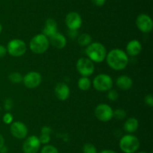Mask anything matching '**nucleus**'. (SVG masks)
Listing matches in <instances>:
<instances>
[{
    "label": "nucleus",
    "instance_id": "nucleus-1",
    "mask_svg": "<svg viewBox=\"0 0 153 153\" xmlns=\"http://www.w3.org/2000/svg\"><path fill=\"white\" fill-rule=\"evenodd\" d=\"M106 62L109 67L115 70H122L128 64V56L121 49H113L106 55Z\"/></svg>",
    "mask_w": 153,
    "mask_h": 153
},
{
    "label": "nucleus",
    "instance_id": "nucleus-2",
    "mask_svg": "<svg viewBox=\"0 0 153 153\" xmlns=\"http://www.w3.org/2000/svg\"><path fill=\"white\" fill-rule=\"evenodd\" d=\"M85 53L93 62H102L106 58L107 50L102 44L100 42H92L87 46Z\"/></svg>",
    "mask_w": 153,
    "mask_h": 153
},
{
    "label": "nucleus",
    "instance_id": "nucleus-3",
    "mask_svg": "<svg viewBox=\"0 0 153 153\" xmlns=\"http://www.w3.org/2000/svg\"><path fill=\"white\" fill-rule=\"evenodd\" d=\"M49 46V38L42 33L34 35L29 41L30 50L35 54L44 53Z\"/></svg>",
    "mask_w": 153,
    "mask_h": 153
},
{
    "label": "nucleus",
    "instance_id": "nucleus-4",
    "mask_svg": "<svg viewBox=\"0 0 153 153\" xmlns=\"http://www.w3.org/2000/svg\"><path fill=\"white\" fill-rule=\"evenodd\" d=\"M140 147V140L134 135L128 134L120 140V148L124 153H134Z\"/></svg>",
    "mask_w": 153,
    "mask_h": 153
},
{
    "label": "nucleus",
    "instance_id": "nucleus-5",
    "mask_svg": "<svg viewBox=\"0 0 153 153\" xmlns=\"http://www.w3.org/2000/svg\"><path fill=\"white\" fill-rule=\"evenodd\" d=\"M93 86L97 91L108 92L113 87V80L110 75L100 74L94 77Z\"/></svg>",
    "mask_w": 153,
    "mask_h": 153
},
{
    "label": "nucleus",
    "instance_id": "nucleus-6",
    "mask_svg": "<svg viewBox=\"0 0 153 153\" xmlns=\"http://www.w3.org/2000/svg\"><path fill=\"white\" fill-rule=\"evenodd\" d=\"M7 53L13 57H19L23 56L26 52V44L21 39H12L7 43Z\"/></svg>",
    "mask_w": 153,
    "mask_h": 153
},
{
    "label": "nucleus",
    "instance_id": "nucleus-7",
    "mask_svg": "<svg viewBox=\"0 0 153 153\" xmlns=\"http://www.w3.org/2000/svg\"><path fill=\"white\" fill-rule=\"evenodd\" d=\"M76 69L82 76H89L94 74L95 70L94 63L88 57H82L76 62Z\"/></svg>",
    "mask_w": 153,
    "mask_h": 153
},
{
    "label": "nucleus",
    "instance_id": "nucleus-8",
    "mask_svg": "<svg viewBox=\"0 0 153 153\" xmlns=\"http://www.w3.org/2000/svg\"><path fill=\"white\" fill-rule=\"evenodd\" d=\"M94 113L97 119L104 122L110 121L114 118L113 109L107 104H100L97 105L94 110Z\"/></svg>",
    "mask_w": 153,
    "mask_h": 153
},
{
    "label": "nucleus",
    "instance_id": "nucleus-9",
    "mask_svg": "<svg viewBox=\"0 0 153 153\" xmlns=\"http://www.w3.org/2000/svg\"><path fill=\"white\" fill-rule=\"evenodd\" d=\"M22 82L24 86L28 88H35L40 85L42 82V76L37 71H30L23 76Z\"/></svg>",
    "mask_w": 153,
    "mask_h": 153
},
{
    "label": "nucleus",
    "instance_id": "nucleus-10",
    "mask_svg": "<svg viewBox=\"0 0 153 153\" xmlns=\"http://www.w3.org/2000/svg\"><path fill=\"white\" fill-rule=\"evenodd\" d=\"M136 26L140 32L143 33H149L152 30L153 22L149 15L141 14L138 15L136 19Z\"/></svg>",
    "mask_w": 153,
    "mask_h": 153
},
{
    "label": "nucleus",
    "instance_id": "nucleus-11",
    "mask_svg": "<svg viewBox=\"0 0 153 153\" xmlns=\"http://www.w3.org/2000/svg\"><path fill=\"white\" fill-rule=\"evenodd\" d=\"M41 143L39 137L37 136H30L25 139L22 145V151L24 153H37L40 149Z\"/></svg>",
    "mask_w": 153,
    "mask_h": 153
},
{
    "label": "nucleus",
    "instance_id": "nucleus-12",
    "mask_svg": "<svg viewBox=\"0 0 153 153\" xmlns=\"http://www.w3.org/2000/svg\"><path fill=\"white\" fill-rule=\"evenodd\" d=\"M10 131L15 138L22 140L26 138L28 130L27 126L22 122H14L10 124Z\"/></svg>",
    "mask_w": 153,
    "mask_h": 153
},
{
    "label": "nucleus",
    "instance_id": "nucleus-13",
    "mask_svg": "<svg viewBox=\"0 0 153 153\" xmlns=\"http://www.w3.org/2000/svg\"><path fill=\"white\" fill-rule=\"evenodd\" d=\"M65 22L69 30H78L82 25V16L77 12H70L66 16Z\"/></svg>",
    "mask_w": 153,
    "mask_h": 153
},
{
    "label": "nucleus",
    "instance_id": "nucleus-14",
    "mask_svg": "<svg viewBox=\"0 0 153 153\" xmlns=\"http://www.w3.org/2000/svg\"><path fill=\"white\" fill-rule=\"evenodd\" d=\"M55 94L58 100L64 101V100H67L70 97V87L65 82H58L55 88Z\"/></svg>",
    "mask_w": 153,
    "mask_h": 153
},
{
    "label": "nucleus",
    "instance_id": "nucleus-15",
    "mask_svg": "<svg viewBox=\"0 0 153 153\" xmlns=\"http://www.w3.org/2000/svg\"><path fill=\"white\" fill-rule=\"evenodd\" d=\"M49 38V44L52 45L56 49H63L67 45V38L61 33L57 32L56 33L52 35Z\"/></svg>",
    "mask_w": 153,
    "mask_h": 153
},
{
    "label": "nucleus",
    "instance_id": "nucleus-16",
    "mask_svg": "<svg viewBox=\"0 0 153 153\" xmlns=\"http://www.w3.org/2000/svg\"><path fill=\"white\" fill-rule=\"evenodd\" d=\"M142 44L139 40L134 39L127 44L126 54L130 56H136L141 52Z\"/></svg>",
    "mask_w": 153,
    "mask_h": 153
},
{
    "label": "nucleus",
    "instance_id": "nucleus-17",
    "mask_svg": "<svg viewBox=\"0 0 153 153\" xmlns=\"http://www.w3.org/2000/svg\"><path fill=\"white\" fill-rule=\"evenodd\" d=\"M57 32H58V24H57L56 21L52 18H49L46 20L42 34L46 35L47 38H49Z\"/></svg>",
    "mask_w": 153,
    "mask_h": 153
},
{
    "label": "nucleus",
    "instance_id": "nucleus-18",
    "mask_svg": "<svg viewBox=\"0 0 153 153\" xmlns=\"http://www.w3.org/2000/svg\"><path fill=\"white\" fill-rule=\"evenodd\" d=\"M116 85L120 89L127 91L131 88L133 85V80L129 76L121 75L116 80Z\"/></svg>",
    "mask_w": 153,
    "mask_h": 153
},
{
    "label": "nucleus",
    "instance_id": "nucleus-19",
    "mask_svg": "<svg viewBox=\"0 0 153 153\" xmlns=\"http://www.w3.org/2000/svg\"><path fill=\"white\" fill-rule=\"evenodd\" d=\"M139 127V122L134 117H131L126 120L124 123V130L126 133L132 134L137 130Z\"/></svg>",
    "mask_w": 153,
    "mask_h": 153
},
{
    "label": "nucleus",
    "instance_id": "nucleus-20",
    "mask_svg": "<svg viewBox=\"0 0 153 153\" xmlns=\"http://www.w3.org/2000/svg\"><path fill=\"white\" fill-rule=\"evenodd\" d=\"M52 133V129L49 126H43L41 129V135L39 137L40 143L47 144L49 142L50 138V134Z\"/></svg>",
    "mask_w": 153,
    "mask_h": 153
},
{
    "label": "nucleus",
    "instance_id": "nucleus-21",
    "mask_svg": "<svg viewBox=\"0 0 153 153\" xmlns=\"http://www.w3.org/2000/svg\"><path fill=\"white\" fill-rule=\"evenodd\" d=\"M77 42L80 46H88V45L92 43V37L91 34L88 33H82L78 35Z\"/></svg>",
    "mask_w": 153,
    "mask_h": 153
},
{
    "label": "nucleus",
    "instance_id": "nucleus-22",
    "mask_svg": "<svg viewBox=\"0 0 153 153\" xmlns=\"http://www.w3.org/2000/svg\"><path fill=\"white\" fill-rule=\"evenodd\" d=\"M91 86V81L88 76H82L78 81V87L82 91H88Z\"/></svg>",
    "mask_w": 153,
    "mask_h": 153
},
{
    "label": "nucleus",
    "instance_id": "nucleus-23",
    "mask_svg": "<svg viewBox=\"0 0 153 153\" xmlns=\"http://www.w3.org/2000/svg\"><path fill=\"white\" fill-rule=\"evenodd\" d=\"M22 78H23V76L19 72H12L9 74L8 79L10 80V81L13 83H20V82H22Z\"/></svg>",
    "mask_w": 153,
    "mask_h": 153
},
{
    "label": "nucleus",
    "instance_id": "nucleus-24",
    "mask_svg": "<svg viewBox=\"0 0 153 153\" xmlns=\"http://www.w3.org/2000/svg\"><path fill=\"white\" fill-rule=\"evenodd\" d=\"M82 151H83V153H97V150L95 146L90 142L85 143L84 145Z\"/></svg>",
    "mask_w": 153,
    "mask_h": 153
},
{
    "label": "nucleus",
    "instance_id": "nucleus-25",
    "mask_svg": "<svg viewBox=\"0 0 153 153\" xmlns=\"http://www.w3.org/2000/svg\"><path fill=\"white\" fill-rule=\"evenodd\" d=\"M126 116V112L123 109H117L114 111L113 117L118 120H123Z\"/></svg>",
    "mask_w": 153,
    "mask_h": 153
},
{
    "label": "nucleus",
    "instance_id": "nucleus-26",
    "mask_svg": "<svg viewBox=\"0 0 153 153\" xmlns=\"http://www.w3.org/2000/svg\"><path fill=\"white\" fill-rule=\"evenodd\" d=\"M40 153H59L58 149L52 145H46L42 148Z\"/></svg>",
    "mask_w": 153,
    "mask_h": 153
},
{
    "label": "nucleus",
    "instance_id": "nucleus-27",
    "mask_svg": "<svg viewBox=\"0 0 153 153\" xmlns=\"http://www.w3.org/2000/svg\"><path fill=\"white\" fill-rule=\"evenodd\" d=\"M119 98V94L118 92L115 89L111 88L110 90L108 91V98L111 100V101H115Z\"/></svg>",
    "mask_w": 153,
    "mask_h": 153
},
{
    "label": "nucleus",
    "instance_id": "nucleus-28",
    "mask_svg": "<svg viewBox=\"0 0 153 153\" xmlns=\"http://www.w3.org/2000/svg\"><path fill=\"white\" fill-rule=\"evenodd\" d=\"M13 116H12V114L10 112H6L3 116V122L5 123L6 124H10L13 122Z\"/></svg>",
    "mask_w": 153,
    "mask_h": 153
},
{
    "label": "nucleus",
    "instance_id": "nucleus-29",
    "mask_svg": "<svg viewBox=\"0 0 153 153\" xmlns=\"http://www.w3.org/2000/svg\"><path fill=\"white\" fill-rule=\"evenodd\" d=\"M144 102L149 107H152L153 106V98L152 94H147V95L145 96L144 98Z\"/></svg>",
    "mask_w": 153,
    "mask_h": 153
},
{
    "label": "nucleus",
    "instance_id": "nucleus-30",
    "mask_svg": "<svg viewBox=\"0 0 153 153\" xmlns=\"http://www.w3.org/2000/svg\"><path fill=\"white\" fill-rule=\"evenodd\" d=\"M4 109L6 110H10L12 108V106H13V103H12V100L10 99H6L5 101H4Z\"/></svg>",
    "mask_w": 153,
    "mask_h": 153
},
{
    "label": "nucleus",
    "instance_id": "nucleus-31",
    "mask_svg": "<svg viewBox=\"0 0 153 153\" xmlns=\"http://www.w3.org/2000/svg\"><path fill=\"white\" fill-rule=\"evenodd\" d=\"M7 53V48L6 46H4V45L0 44V58H3L6 56V54Z\"/></svg>",
    "mask_w": 153,
    "mask_h": 153
},
{
    "label": "nucleus",
    "instance_id": "nucleus-32",
    "mask_svg": "<svg viewBox=\"0 0 153 153\" xmlns=\"http://www.w3.org/2000/svg\"><path fill=\"white\" fill-rule=\"evenodd\" d=\"M92 2L95 4L96 6H98V7H101L103 6L105 3L106 0H91Z\"/></svg>",
    "mask_w": 153,
    "mask_h": 153
},
{
    "label": "nucleus",
    "instance_id": "nucleus-33",
    "mask_svg": "<svg viewBox=\"0 0 153 153\" xmlns=\"http://www.w3.org/2000/svg\"><path fill=\"white\" fill-rule=\"evenodd\" d=\"M69 35L73 38L78 37V30H69L68 32Z\"/></svg>",
    "mask_w": 153,
    "mask_h": 153
},
{
    "label": "nucleus",
    "instance_id": "nucleus-34",
    "mask_svg": "<svg viewBox=\"0 0 153 153\" xmlns=\"http://www.w3.org/2000/svg\"><path fill=\"white\" fill-rule=\"evenodd\" d=\"M7 147L6 146L3 145L2 146L0 147V153H7Z\"/></svg>",
    "mask_w": 153,
    "mask_h": 153
},
{
    "label": "nucleus",
    "instance_id": "nucleus-35",
    "mask_svg": "<svg viewBox=\"0 0 153 153\" xmlns=\"http://www.w3.org/2000/svg\"><path fill=\"white\" fill-rule=\"evenodd\" d=\"M100 153H117V152L111 149H104V150H102L101 152H100Z\"/></svg>",
    "mask_w": 153,
    "mask_h": 153
},
{
    "label": "nucleus",
    "instance_id": "nucleus-36",
    "mask_svg": "<svg viewBox=\"0 0 153 153\" xmlns=\"http://www.w3.org/2000/svg\"><path fill=\"white\" fill-rule=\"evenodd\" d=\"M3 145H4V139L2 135L0 134V147L2 146Z\"/></svg>",
    "mask_w": 153,
    "mask_h": 153
},
{
    "label": "nucleus",
    "instance_id": "nucleus-37",
    "mask_svg": "<svg viewBox=\"0 0 153 153\" xmlns=\"http://www.w3.org/2000/svg\"><path fill=\"white\" fill-rule=\"evenodd\" d=\"M1 32H2V26H1V24L0 23V34L1 33Z\"/></svg>",
    "mask_w": 153,
    "mask_h": 153
},
{
    "label": "nucleus",
    "instance_id": "nucleus-38",
    "mask_svg": "<svg viewBox=\"0 0 153 153\" xmlns=\"http://www.w3.org/2000/svg\"><path fill=\"white\" fill-rule=\"evenodd\" d=\"M138 153H148V152H140Z\"/></svg>",
    "mask_w": 153,
    "mask_h": 153
}]
</instances>
